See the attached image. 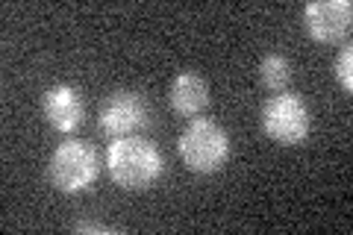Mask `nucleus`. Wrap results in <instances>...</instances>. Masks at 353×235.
<instances>
[{"instance_id":"nucleus-4","label":"nucleus","mask_w":353,"mask_h":235,"mask_svg":"<svg viewBox=\"0 0 353 235\" xmlns=\"http://www.w3.org/2000/svg\"><path fill=\"white\" fill-rule=\"evenodd\" d=\"M312 118L297 94H277L262 109V130L277 144H301L309 136Z\"/></svg>"},{"instance_id":"nucleus-10","label":"nucleus","mask_w":353,"mask_h":235,"mask_svg":"<svg viewBox=\"0 0 353 235\" xmlns=\"http://www.w3.org/2000/svg\"><path fill=\"white\" fill-rule=\"evenodd\" d=\"M336 80L345 92H353V50L345 48L336 59Z\"/></svg>"},{"instance_id":"nucleus-8","label":"nucleus","mask_w":353,"mask_h":235,"mask_svg":"<svg viewBox=\"0 0 353 235\" xmlns=\"http://www.w3.org/2000/svg\"><path fill=\"white\" fill-rule=\"evenodd\" d=\"M168 97H171V109L176 112V115L194 118L209 106V85H206L203 76L185 71L171 83V94Z\"/></svg>"},{"instance_id":"nucleus-2","label":"nucleus","mask_w":353,"mask_h":235,"mask_svg":"<svg viewBox=\"0 0 353 235\" xmlns=\"http://www.w3.org/2000/svg\"><path fill=\"white\" fill-rule=\"evenodd\" d=\"M230 156V136L215 121L194 118L180 136V159L194 174H215Z\"/></svg>"},{"instance_id":"nucleus-5","label":"nucleus","mask_w":353,"mask_h":235,"mask_svg":"<svg viewBox=\"0 0 353 235\" xmlns=\"http://www.w3.org/2000/svg\"><path fill=\"white\" fill-rule=\"evenodd\" d=\"M306 30L315 41L333 44L350 32L353 24V3L350 0H315L303 9Z\"/></svg>"},{"instance_id":"nucleus-1","label":"nucleus","mask_w":353,"mask_h":235,"mask_svg":"<svg viewBox=\"0 0 353 235\" xmlns=\"http://www.w3.org/2000/svg\"><path fill=\"white\" fill-rule=\"evenodd\" d=\"M106 167H109V176L121 188L141 192V188H148L162 174V153L148 139L124 136L109 144Z\"/></svg>"},{"instance_id":"nucleus-11","label":"nucleus","mask_w":353,"mask_h":235,"mask_svg":"<svg viewBox=\"0 0 353 235\" xmlns=\"http://www.w3.org/2000/svg\"><path fill=\"white\" fill-rule=\"evenodd\" d=\"M74 229L77 232H115L112 227H106V223H77Z\"/></svg>"},{"instance_id":"nucleus-9","label":"nucleus","mask_w":353,"mask_h":235,"mask_svg":"<svg viewBox=\"0 0 353 235\" xmlns=\"http://www.w3.org/2000/svg\"><path fill=\"white\" fill-rule=\"evenodd\" d=\"M259 80L268 92H283L285 85L292 80V65L285 56L280 53H268L265 59L259 62Z\"/></svg>"},{"instance_id":"nucleus-3","label":"nucleus","mask_w":353,"mask_h":235,"mask_svg":"<svg viewBox=\"0 0 353 235\" xmlns=\"http://www.w3.org/2000/svg\"><path fill=\"white\" fill-rule=\"evenodd\" d=\"M48 174H50V183L57 185L62 194H77V192H85V188L97 180V174H101V159H97L92 144L65 141L53 150Z\"/></svg>"},{"instance_id":"nucleus-7","label":"nucleus","mask_w":353,"mask_h":235,"mask_svg":"<svg viewBox=\"0 0 353 235\" xmlns=\"http://www.w3.org/2000/svg\"><path fill=\"white\" fill-rule=\"evenodd\" d=\"M41 112L48 118V124L59 132H74L85 118L83 97L71 85H50L41 97Z\"/></svg>"},{"instance_id":"nucleus-6","label":"nucleus","mask_w":353,"mask_h":235,"mask_svg":"<svg viewBox=\"0 0 353 235\" xmlns=\"http://www.w3.org/2000/svg\"><path fill=\"white\" fill-rule=\"evenodd\" d=\"M145 118H148V103L139 92H115L101 112V130L109 132V136L124 139L145 124Z\"/></svg>"}]
</instances>
